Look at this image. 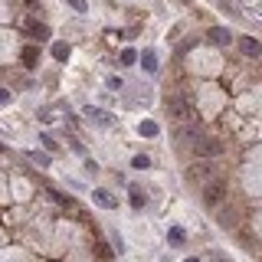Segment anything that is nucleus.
<instances>
[{"label": "nucleus", "mask_w": 262, "mask_h": 262, "mask_svg": "<svg viewBox=\"0 0 262 262\" xmlns=\"http://www.w3.org/2000/svg\"><path fill=\"white\" fill-rule=\"evenodd\" d=\"M86 118H92L95 125H102V128H111V125H115V115H111V111L95 109V105H86Z\"/></svg>", "instance_id": "nucleus-4"}, {"label": "nucleus", "mask_w": 262, "mask_h": 262, "mask_svg": "<svg viewBox=\"0 0 262 262\" xmlns=\"http://www.w3.org/2000/svg\"><path fill=\"white\" fill-rule=\"evenodd\" d=\"M210 43H217V46H229V43H233V33H229L226 26H213V30H210Z\"/></svg>", "instance_id": "nucleus-8"}, {"label": "nucleus", "mask_w": 262, "mask_h": 262, "mask_svg": "<svg viewBox=\"0 0 262 262\" xmlns=\"http://www.w3.org/2000/svg\"><path fill=\"white\" fill-rule=\"evenodd\" d=\"M141 66H144V72H157V56L151 53V49H148V53H141Z\"/></svg>", "instance_id": "nucleus-14"}, {"label": "nucleus", "mask_w": 262, "mask_h": 262, "mask_svg": "<svg viewBox=\"0 0 262 262\" xmlns=\"http://www.w3.org/2000/svg\"><path fill=\"white\" fill-rule=\"evenodd\" d=\"M240 49H242V56H249V59L262 56V43L259 40H252V36H240Z\"/></svg>", "instance_id": "nucleus-6"}, {"label": "nucleus", "mask_w": 262, "mask_h": 262, "mask_svg": "<svg viewBox=\"0 0 262 262\" xmlns=\"http://www.w3.org/2000/svg\"><path fill=\"white\" fill-rule=\"evenodd\" d=\"M187 180H210V164H194V167H187Z\"/></svg>", "instance_id": "nucleus-9"}, {"label": "nucleus", "mask_w": 262, "mask_h": 262, "mask_svg": "<svg viewBox=\"0 0 262 262\" xmlns=\"http://www.w3.org/2000/svg\"><path fill=\"white\" fill-rule=\"evenodd\" d=\"M3 151H7V144H0V154H3Z\"/></svg>", "instance_id": "nucleus-26"}, {"label": "nucleus", "mask_w": 262, "mask_h": 262, "mask_svg": "<svg viewBox=\"0 0 262 262\" xmlns=\"http://www.w3.org/2000/svg\"><path fill=\"white\" fill-rule=\"evenodd\" d=\"M20 63L26 66V69H33V66L40 63V49H36V46H26V49L20 53Z\"/></svg>", "instance_id": "nucleus-11"}, {"label": "nucleus", "mask_w": 262, "mask_h": 262, "mask_svg": "<svg viewBox=\"0 0 262 262\" xmlns=\"http://www.w3.org/2000/svg\"><path fill=\"white\" fill-rule=\"evenodd\" d=\"M10 102V88H0V105H7Z\"/></svg>", "instance_id": "nucleus-23"}, {"label": "nucleus", "mask_w": 262, "mask_h": 262, "mask_svg": "<svg viewBox=\"0 0 262 262\" xmlns=\"http://www.w3.org/2000/svg\"><path fill=\"white\" fill-rule=\"evenodd\" d=\"M190 148H194V154H196V157H207V161H210V157H217V154L223 151L217 138H210V134H203V131H196V134H194Z\"/></svg>", "instance_id": "nucleus-1"}, {"label": "nucleus", "mask_w": 262, "mask_h": 262, "mask_svg": "<svg viewBox=\"0 0 262 262\" xmlns=\"http://www.w3.org/2000/svg\"><path fill=\"white\" fill-rule=\"evenodd\" d=\"M40 121H43V125H49V121H53V111H49V109H40Z\"/></svg>", "instance_id": "nucleus-22"}, {"label": "nucleus", "mask_w": 262, "mask_h": 262, "mask_svg": "<svg viewBox=\"0 0 262 262\" xmlns=\"http://www.w3.org/2000/svg\"><path fill=\"white\" fill-rule=\"evenodd\" d=\"M109 88H115V92H118V88H121V79H118V76H111V79H109Z\"/></svg>", "instance_id": "nucleus-24"}, {"label": "nucleus", "mask_w": 262, "mask_h": 262, "mask_svg": "<svg viewBox=\"0 0 262 262\" xmlns=\"http://www.w3.org/2000/svg\"><path fill=\"white\" fill-rule=\"evenodd\" d=\"M131 164H134L138 171H148V167H151V157H148V154H138V157H131Z\"/></svg>", "instance_id": "nucleus-17"}, {"label": "nucleus", "mask_w": 262, "mask_h": 262, "mask_svg": "<svg viewBox=\"0 0 262 262\" xmlns=\"http://www.w3.org/2000/svg\"><path fill=\"white\" fill-rule=\"evenodd\" d=\"M134 59H138V53H134V49H125V53H121V63H125V66H131Z\"/></svg>", "instance_id": "nucleus-18"}, {"label": "nucleus", "mask_w": 262, "mask_h": 262, "mask_svg": "<svg viewBox=\"0 0 262 262\" xmlns=\"http://www.w3.org/2000/svg\"><path fill=\"white\" fill-rule=\"evenodd\" d=\"M69 53H72V49H69V43H53V56L59 59V63H66V59H69Z\"/></svg>", "instance_id": "nucleus-16"}, {"label": "nucleus", "mask_w": 262, "mask_h": 262, "mask_svg": "<svg viewBox=\"0 0 262 262\" xmlns=\"http://www.w3.org/2000/svg\"><path fill=\"white\" fill-rule=\"evenodd\" d=\"M138 131H141L144 138H157V121H151V118L141 121V125H138Z\"/></svg>", "instance_id": "nucleus-15"}, {"label": "nucleus", "mask_w": 262, "mask_h": 262, "mask_svg": "<svg viewBox=\"0 0 262 262\" xmlns=\"http://www.w3.org/2000/svg\"><path fill=\"white\" fill-rule=\"evenodd\" d=\"M26 157H30V161L36 164V167H49V164H53V157H49L46 151H30Z\"/></svg>", "instance_id": "nucleus-13"}, {"label": "nucleus", "mask_w": 262, "mask_h": 262, "mask_svg": "<svg viewBox=\"0 0 262 262\" xmlns=\"http://www.w3.org/2000/svg\"><path fill=\"white\" fill-rule=\"evenodd\" d=\"M167 109H171V115H174L177 121H180V118H184V121H194L196 118L194 105H190L187 98H171V105H167Z\"/></svg>", "instance_id": "nucleus-2"}, {"label": "nucleus", "mask_w": 262, "mask_h": 262, "mask_svg": "<svg viewBox=\"0 0 262 262\" xmlns=\"http://www.w3.org/2000/svg\"><path fill=\"white\" fill-rule=\"evenodd\" d=\"M184 262H200V259H194V256H190V259H184Z\"/></svg>", "instance_id": "nucleus-25"}, {"label": "nucleus", "mask_w": 262, "mask_h": 262, "mask_svg": "<svg viewBox=\"0 0 262 262\" xmlns=\"http://www.w3.org/2000/svg\"><path fill=\"white\" fill-rule=\"evenodd\" d=\"M167 242L177 249V246H184V242H187V233H184L180 226H171V233H167Z\"/></svg>", "instance_id": "nucleus-12"}, {"label": "nucleus", "mask_w": 262, "mask_h": 262, "mask_svg": "<svg viewBox=\"0 0 262 262\" xmlns=\"http://www.w3.org/2000/svg\"><path fill=\"white\" fill-rule=\"evenodd\" d=\"M66 3H69V7H72V10H79V13H86V0H66Z\"/></svg>", "instance_id": "nucleus-20"}, {"label": "nucleus", "mask_w": 262, "mask_h": 262, "mask_svg": "<svg viewBox=\"0 0 262 262\" xmlns=\"http://www.w3.org/2000/svg\"><path fill=\"white\" fill-rule=\"evenodd\" d=\"M92 200H95V207H105V210H115V207H118V200H115L109 190H92Z\"/></svg>", "instance_id": "nucleus-7"}, {"label": "nucleus", "mask_w": 262, "mask_h": 262, "mask_svg": "<svg viewBox=\"0 0 262 262\" xmlns=\"http://www.w3.org/2000/svg\"><path fill=\"white\" fill-rule=\"evenodd\" d=\"M43 148L46 151H56V148H59V144L53 141V134H46V131H43Z\"/></svg>", "instance_id": "nucleus-19"}, {"label": "nucleus", "mask_w": 262, "mask_h": 262, "mask_svg": "<svg viewBox=\"0 0 262 262\" xmlns=\"http://www.w3.org/2000/svg\"><path fill=\"white\" fill-rule=\"evenodd\" d=\"M49 196H53L56 203H69V196H66V194H59V190H49Z\"/></svg>", "instance_id": "nucleus-21"}, {"label": "nucleus", "mask_w": 262, "mask_h": 262, "mask_svg": "<svg viewBox=\"0 0 262 262\" xmlns=\"http://www.w3.org/2000/svg\"><path fill=\"white\" fill-rule=\"evenodd\" d=\"M223 196H226V184H223V180H213V184L203 190V200H207V207H217Z\"/></svg>", "instance_id": "nucleus-3"}, {"label": "nucleus", "mask_w": 262, "mask_h": 262, "mask_svg": "<svg viewBox=\"0 0 262 262\" xmlns=\"http://www.w3.org/2000/svg\"><path fill=\"white\" fill-rule=\"evenodd\" d=\"M128 203H131L134 210H144V207H148V194H144V190H138V187H131Z\"/></svg>", "instance_id": "nucleus-10"}, {"label": "nucleus", "mask_w": 262, "mask_h": 262, "mask_svg": "<svg viewBox=\"0 0 262 262\" xmlns=\"http://www.w3.org/2000/svg\"><path fill=\"white\" fill-rule=\"evenodd\" d=\"M26 33H30L36 43H46V40H49V26L40 23V20H26Z\"/></svg>", "instance_id": "nucleus-5"}]
</instances>
